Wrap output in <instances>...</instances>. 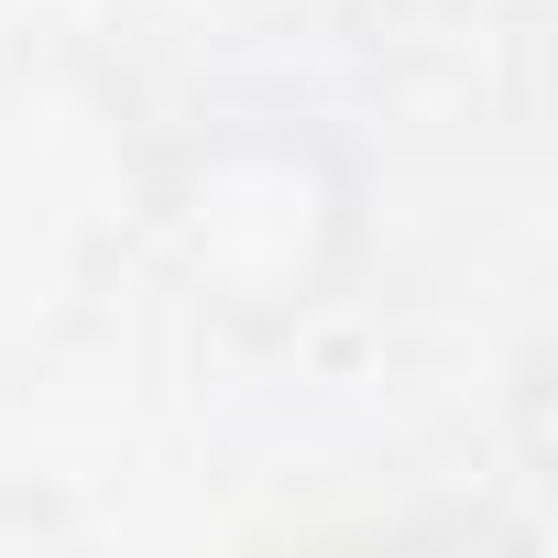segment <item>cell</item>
<instances>
[{"mask_svg": "<svg viewBox=\"0 0 558 558\" xmlns=\"http://www.w3.org/2000/svg\"><path fill=\"white\" fill-rule=\"evenodd\" d=\"M132 219L197 329L296 340L373 252V154L307 99H219L143 154Z\"/></svg>", "mask_w": 558, "mask_h": 558, "instance_id": "cell-1", "label": "cell"}]
</instances>
